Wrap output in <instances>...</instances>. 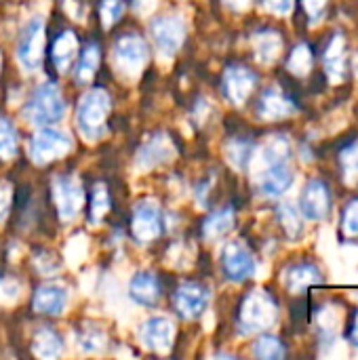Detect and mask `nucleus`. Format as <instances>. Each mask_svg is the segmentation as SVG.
Returning <instances> with one entry per match:
<instances>
[{
	"label": "nucleus",
	"mask_w": 358,
	"mask_h": 360,
	"mask_svg": "<svg viewBox=\"0 0 358 360\" xmlns=\"http://www.w3.org/2000/svg\"><path fill=\"white\" fill-rule=\"evenodd\" d=\"M139 340L143 348L154 352H169L175 340V325L167 316H152L139 329Z\"/></svg>",
	"instance_id": "nucleus-10"
},
{
	"label": "nucleus",
	"mask_w": 358,
	"mask_h": 360,
	"mask_svg": "<svg viewBox=\"0 0 358 360\" xmlns=\"http://www.w3.org/2000/svg\"><path fill=\"white\" fill-rule=\"evenodd\" d=\"M150 34H152V38H154L156 49L160 51V55L173 57L179 51V46L184 44L186 23H184L181 17H175V15L158 17V19L152 21Z\"/></svg>",
	"instance_id": "nucleus-7"
},
{
	"label": "nucleus",
	"mask_w": 358,
	"mask_h": 360,
	"mask_svg": "<svg viewBox=\"0 0 358 360\" xmlns=\"http://www.w3.org/2000/svg\"><path fill=\"white\" fill-rule=\"evenodd\" d=\"M344 65H346V59H344V38L338 34V36H333V40L329 42V46L325 51V70H327L331 80H342Z\"/></svg>",
	"instance_id": "nucleus-24"
},
{
	"label": "nucleus",
	"mask_w": 358,
	"mask_h": 360,
	"mask_svg": "<svg viewBox=\"0 0 358 360\" xmlns=\"http://www.w3.org/2000/svg\"><path fill=\"white\" fill-rule=\"evenodd\" d=\"M34 354L40 356V359H57L63 350V342L61 338L49 329V327H42L36 335H34V346H32Z\"/></svg>",
	"instance_id": "nucleus-23"
},
{
	"label": "nucleus",
	"mask_w": 358,
	"mask_h": 360,
	"mask_svg": "<svg viewBox=\"0 0 358 360\" xmlns=\"http://www.w3.org/2000/svg\"><path fill=\"white\" fill-rule=\"evenodd\" d=\"M342 226H344V232L348 236H358V200H350L346 205Z\"/></svg>",
	"instance_id": "nucleus-37"
},
{
	"label": "nucleus",
	"mask_w": 358,
	"mask_h": 360,
	"mask_svg": "<svg viewBox=\"0 0 358 360\" xmlns=\"http://www.w3.org/2000/svg\"><path fill=\"white\" fill-rule=\"evenodd\" d=\"M80 348L84 350V352H97L101 346H103V342H106V335L101 333V331H97V329H93V327H84V331L80 333Z\"/></svg>",
	"instance_id": "nucleus-36"
},
{
	"label": "nucleus",
	"mask_w": 358,
	"mask_h": 360,
	"mask_svg": "<svg viewBox=\"0 0 358 360\" xmlns=\"http://www.w3.org/2000/svg\"><path fill=\"white\" fill-rule=\"evenodd\" d=\"M0 65H2V61H0Z\"/></svg>",
	"instance_id": "nucleus-46"
},
{
	"label": "nucleus",
	"mask_w": 358,
	"mask_h": 360,
	"mask_svg": "<svg viewBox=\"0 0 358 360\" xmlns=\"http://www.w3.org/2000/svg\"><path fill=\"white\" fill-rule=\"evenodd\" d=\"M72 150V137L61 129H40L30 141V156L36 165H46Z\"/></svg>",
	"instance_id": "nucleus-5"
},
{
	"label": "nucleus",
	"mask_w": 358,
	"mask_h": 360,
	"mask_svg": "<svg viewBox=\"0 0 358 360\" xmlns=\"http://www.w3.org/2000/svg\"><path fill=\"white\" fill-rule=\"evenodd\" d=\"M287 68L295 74V76H306L312 70V51L308 44H298L291 51V57L287 61Z\"/></svg>",
	"instance_id": "nucleus-29"
},
{
	"label": "nucleus",
	"mask_w": 358,
	"mask_h": 360,
	"mask_svg": "<svg viewBox=\"0 0 358 360\" xmlns=\"http://www.w3.org/2000/svg\"><path fill=\"white\" fill-rule=\"evenodd\" d=\"M222 268H224V274L232 283H243L249 276H253V272H255V259H253L251 251L243 243L232 240L222 251Z\"/></svg>",
	"instance_id": "nucleus-9"
},
{
	"label": "nucleus",
	"mask_w": 358,
	"mask_h": 360,
	"mask_svg": "<svg viewBox=\"0 0 358 360\" xmlns=\"http://www.w3.org/2000/svg\"><path fill=\"white\" fill-rule=\"evenodd\" d=\"M209 300H211L209 291L198 283H184L175 291V308L186 321H194L203 316L205 310L209 308Z\"/></svg>",
	"instance_id": "nucleus-12"
},
{
	"label": "nucleus",
	"mask_w": 358,
	"mask_h": 360,
	"mask_svg": "<svg viewBox=\"0 0 358 360\" xmlns=\"http://www.w3.org/2000/svg\"><path fill=\"white\" fill-rule=\"evenodd\" d=\"M331 207V196H329V188L321 181V179H310L300 196V211L306 219L310 221H319L323 217H327Z\"/></svg>",
	"instance_id": "nucleus-13"
},
{
	"label": "nucleus",
	"mask_w": 358,
	"mask_h": 360,
	"mask_svg": "<svg viewBox=\"0 0 358 360\" xmlns=\"http://www.w3.org/2000/svg\"><path fill=\"white\" fill-rule=\"evenodd\" d=\"M226 4L232 6V8H236V11H245L251 4V0H226Z\"/></svg>",
	"instance_id": "nucleus-43"
},
{
	"label": "nucleus",
	"mask_w": 358,
	"mask_h": 360,
	"mask_svg": "<svg viewBox=\"0 0 358 360\" xmlns=\"http://www.w3.org/2000/svg\"><path fill=\"white\" fill-rule=\"evenodd\" d=\"M76 51H78V42L74 32H63L57 36V40L51 46V61L57 68V72L65 74L70 70V65L76 59Z\"/></svg>",
	"instance_id": "nucleus-19"
},
{
	"label": "nucleus",
	"mask_w": 358,
	"mask_h": 360,
	"mask_svg": "<svg viewBox=\"0 0 358 360\" xmlns=\"http://www.w3.org/2000/svg\"><path fill=\"white\" fill-rule=\"evenodd\" d=\"M285 283L293 293H300V291L310 289L312 285H319L321 283V272L310 264H300V266H293V268L287 270Z\"/></svg>",
	"instance_id": "nucleus-21"
},
{
	"label": "nucleus",
	"mask_w": 358,
	"mask_h": 360,
	"mask_svg": "<svg viewBox=\"0 0 358 360\" xmlns=\"http://www.w3.org/2000/svg\"><path fill=\"white\" fill-rule=\"evenodd\" d=\"M264 4L276 15H287L293 6V0H264Z\"/></svg>",
	"instance_id": "nucleus-40"
},
{
	"label": "nucleus",
	"mask_w": 358,
	"mask_h": 360,
	"mask_svg": "<svg viewBox=\"0 0 358 360\" xmlns=\"http://www.w3.org/2000/svg\"><path fill=\"white\" fill-rule=\"evenodd\" d=\"M122 11H124V4L120 0H103L101 6H99V15H101L103 27H112L120 19Z\"/></svg>",
	"instance_id": "nucleus-35"
},
{
	"label": "nucleus",
	"mask_w": 358,
	"mask_h": 360,
	"mask_svg": "<svg viewBox=\"0 0 358 360\" xmlns=\"http://www.w3.org/2000/svg\"><path fill=\"white\" fill-rule=\"evenodd\" d=\"M340 162H342V169H344V177L348 184H354L358 181V141L350 143L348 148L342 150L340 154Z\"/></svg>",
	"instance_id": "nucleus-32"
},
{
	"label": "nucleus",
	"mask_w": 358,
	"mask_h": 360,
	"mask_svg": "<svg viewBox=\"0 0 358 360\" xmlns=\"http://www.w3.org/2000/svg\"><path fill=\"white\" fill-rule=\"evenodd\" d=\"M68 300H70V293H68V289L63 285L49 283V285H42V287L36 289L32 306L40 314L59 316V314H63V310L68 306Z\"/></svg>",
	"instance_id": "nucleus-16"
},
{
	"label": "nucleus",
	"mask_w": 358,
	"mask_h": 360,
	"mask_svg": "<svg viewBox=\"0 0 358 360\" xmlns=\"http://www.w3.org/2000/svg\"><path fill=\"white\" fill-rule=\"evenodd\" d=\"M131 230L135 240L139 243H152L154 238L160 236L162 230V219H160V211L154 202L143 200L135 207L133 211V219H131Z\"/></svg>",
	"instance_id": "nucleus-11"
},
{
	"label": "nucleus",
	"mask_w": 358,
	"mask_h": 360,
	"mask_svg": "<svg viewBox=\"0 0 358 360\" xmlns=\"http://www.w3.org/2000/svg\"><path fill=\"white\" fill-rule=\"evenodd\" d=\"M232 226H234V211L232 209L217 211V213L209 215L207 221L203 224V236L207 240H215V238L224 236L226 232H230Z\"/></svg>",
	"instance_id": "nucleus-25"
},
{
	"label": "nucleus",
	"mask_w": 358,
	"mask_h": 360,
	"mask_svg": "<svg viewBox=\"0 0 358 360\" xmlns=\"http://www.w3.org/2000/svg\"><path fill=\"white\" fill-rule=\"evenodd\" d=\"M154 4H156V0H135V11L141 13V15H146V13L152 11Z\"/></svg>",
	"instance_id": "nucleus-42"
},
{
	"label": "nucleus",
	"mask_w": 358,
	"mask_h": 360,
	"mask_svg": "<svg viewBox=\"0 0 358 360\" xmlns=\"http://www.w3.org/2000/svg\"><path fill=\"white\" fill-rule=\"evenodd\" d=\"M129 295L135 304L152 308L160 300V285L152 272H137L129 283Z\"/></svg>",
	"instance_id": "nucleus-17"
},
{
	"label": "nucleus",
	"mask_w": 358,
	"mask_h": 360,
	"mask_svg": "<svg viewBox=\"0 0 358 360\" xmlns=\"http://www.w3.org/2000/svg\"><path fill=\"white\" fill-rule=\"evenodd\" d=\"M173 156H175L173 141L165 133H158L139 148L135 162H137L139 169H154V167H158L162 162H169Z\"/></svg>",
	"instance_id": "nucleus-15"
},
{
	"label": "nucleus",
	"mask_w": 358,
	"mask_h": 360,
	"mask_svg": "<svg viewBox=\"0 0 358 360\" xmlns=\"http://www.w3.org/2000/svg\"><path fill=\"white\" fill-rule=\"evenodd\" d=\"M279 219H281V226L285 228V232L289 234V238H295L302 232V219H300L298 209H293V205H281Z\"/></svg>",
	"instance_id": "nucleus-33"
},
{
	"label": "nucleus",
	"mask_w": 358,
	"mask_h": 360,
	"mask_svg": "<svg viewBox=\"0 0 358 360\" xmlns=\"http://www.w3.org/2000/svg\"><path fill=\"white\" fill-rule=\"evenodd\" d=\"M19 283L13 278H2L0 281V304H15L19 297Z\"/></svg>",
	"instance_id": "nucleus-38"
},
{
	"label": "nucleus",
	"mask_w": 358,
	"mask_h": 360,
	"mask_svg": "<svg viewBox=\"0 0 358 360\" xmlns=\"http://www.w3.org/2000/svg\"><path fill=\"white\" fill-rule=\"evenodd\" d=\"M257 112L262 118L266 120H279L285 118L293 112V103L276 89H268L262 97H260V105Z\"/></svg>",
	"instance_id": "nucleus-20"
},
{
	"label": "nucleus",
	"mask_w": 358,
	"mask_h": 360,
	"mask_svg": "<svg viewBox=\"0 0 358 360\" xmlns=\"http://www.w3.org/2000/svg\"><path fill=\"white\" fill-rule=\"evenodd\" d=\"M291 154V146L287 141V137H272L264 148H262V154H260V162L264 167H270V165H276V162H285Z\"/></svg>",
	"instance_id": "nucleus-26"
},
{
	"label": "nucleus",
	"mask_w": 358,
	"mask_h": 360,
	"mask_svg": "<svg viewBox=\"0 0 358 360\" xmlns=\"http://www.w3.org/2000/svg\"><path fill=\"white\" fill-rule=\"evenodd\" d=\"M53 198H55L59 217L63 221H70L80 213L82 202H84V192L76 177L61 175L53 181Z\"/></svg>",
	"instance_id": "nucleus-8"
},
{
	"label": "nucleus",
	"mask_w": 358,
	"mask_h": 360,
	"mask_svg": "<svg viewBox=\"0 0 358 360\" xmlns=\"http://www.w3.org/2000/svg\"><path fill=\"white\" fill-rule=\"evenodd\" d=\"M23 114L34 127H46V124L59 122L65 114V103L57 84L53 82L40 84L27 99Z\"/></svg>",
	"instance_id": "nucleus-2"
},
{
	"label": "nucleus",
	"mask_w": 358,
	"mask_h": 360,
	"mask_svg": "<svg viewBox=\"0 0 358 360\" xmlns=\"http://www.w3.org/2000/svg\"><path fill=\"white\" fill-rule=\"evenodd\" d=\"M17 129L8 118L0 116V158H13L17 154Z\"/></svg>",
	"instance_id": "nucleus-28"
},
{
	"label": "nucleus",
	"mask_w": 358,
	"mask_h": 360,
	"mask_svg": "<svg viewBox=\"0 0 358 360\" xmlns=\"http://www.w3.org/2000/svg\"><path fill=\"white\" fill-rule=\"evenodd\" d=\"M357 65H358V57H357Z\"/></svg>",
	"instance_id": "nucleus-45"
},
{
	"label": "nucleus",
	"mask_w": 358,
	"mask_h": 360,
	"mask_svg": "<svg viewBox=\"0 0 358 360\" xmlns=\"http://www.w3.org/2000/svg\"><path fill=\"white\" fill-rule=\"evenodd\" d=\"M276 321V304L266 291H253L247 295L241 308L243 333H255L272 327Z\"/></svg>",
	"instance_id": "nucleus-4"
},
{
	"label": "nucleus",
	"mask_w": 358,
	"mask_h": 360,
	"mask_svg": "<svg viewBox=\"0 0 358 360\" xmlns=\"http://www.w3.org/2000/svg\"><path fill=\"white\" fill-rule=\"evenodd\" d=\"M325 4H327V0H304V6L310 17H319L323 13Z\"/></svg>",
	"instance_id": "nucleus-41"
},
{
	"label": "nucleus",
	"mask_w": 358,
	"mask_h": 360,
	"mask_svg": "<svg viewBox=\"0 0 358 360\" xmlns=\"http://www.w3.org/2000/svg\"><path fill=\"white\" fill-rule=\"evenodd\" d=\"M112 55H114V63H116L118 72H122L127 76L141 74V70L146 68V63L150 59V51H148L146 40H141L135 34H127V36L118 38Z\"/></svg>",
	"instance_id": "nucleus-6"
},
{
	"label": "nucleus",
	"mask_w": 358,
	"mask_h": 360,
	"mask_svg": "<svg viewBox=\"0 0 358 360\" xmlns=\"http://www.w3.org/2000/svg\"><path fill=\"white\" fill-rule=\"evenodd\" d=\"M291 184H293V173L287 167V162L270 165L260 175V190L266 196H281L283 192L289 190Z\"/></svg>",
	"instance_id": "nucleus-18"
},
{
	"label": "nucleus",
	"mask_w": 358,
	"mask_h": 360,
	"mask_svg": "<svg viewBox=\"0 0 358 360\" xmlns=\"http://www.w3.org/2000/svg\"><path fill=\"white\" fill-rule=\"evenodd\" d=\"M253 354H255L257 359L276 360L285 356V348H283V344H281V340H279V338L264 335V338H260V340L255 342V346H253Z\"/></svg>",
	"instance_id": "nucleus-30"
},
{
	"label": "nucleus",
	"mask_w": 358,
	"mask_h": 360,
	"mask_svg": "<svg viewBox=\"0 0 358 360\" xmlns=\"http://www.w3.org/2000/svg\"><path fill=\"white\" fill-rule=\"evenodd\" d=\"M255 82H257V78L251 70H247L243 65H232L224 74V93L232 103L241 105L251 95Z\"/></svg>",
	"instance_id": "nucleus-14"
},
{
	"label": "nucleus",
	"mask_w": 358,
	"mask_h": 360,
	"mask_svg": "<svg viewBox=\"0 0 358 360\" xmlns=\"http://www.w3.org/2000/svg\"><path fill=\"white\" fill-rule=\"evenodd\" d=\"M253 46H255V55L262 63H272L279 53H281V36L272 30H264V32H257L255 38H253Z\"/></svg>",
	"instance_id": "nucleus-22"
},
{
	"label": "nucleus",
	"mask_w": 358,
	"mask_h": 360,
	"mask_svg": "<svg viewBox=\"0 0 358 360\" xmlns=\"http://www.w3.org/2000/svg\"><path fill=\"white\" fill-rule=\"evenodd\" d=\"M11 198H13V194H11V186H8V184H0V224H2V221L6 219V215H8Z\"/></svg>",
	"instance_id": "nucleus-39"
},
{
	"label": "nucleus",
	"mask_w": 358,
	"mask_h": 360,
	"mask_svg": "<svg viewBox=\"0 0 358 360\" xmlns=\"http://www.w3.org/2000/svg\"><path fill=\"white\" fill-rule=\"evenodd\" d=\"M42 53H44V19L40 15H34L19 30L17 59L27 72H32L40 68Z\"/></svg>",
	"instance_id": "nucleus-3"
},
{
	"label": "nucleus",
	"mask_w": 358,
	"mask_h": 360,
	"mask_svg": "<svg viewBox=\"0 0 358 360\" xmlns=\"http://www.w3.org/2000/svg\"><path fill=\"white\" fill-rule=\"evenodd\" d=\"M110 114V95L106 89H91L82 95L76 110V124L84 139L97 141L106 133V120Z\"/></svg>",
	"instance_id": "nucleus-1"
},
{
	"label": "nucleus",
	"mask_w": 358,
	"mask_h": 360,
	"mask_svg": "<svg viewBox=\"0 0 358 360\" xmlns=\"http://www.w3.org/2000/svg\"><path fill=\"white\" fill-rule=\"evenodd\" d=\"M99 57H101L99 46H97L95 42L87 44V49L82 51V57H80V61H78V68H76V80H78L80 84L89 82V80L95 76L97 65H99Z\"/></svg>",
	"instance_id": "nucleus-27"
},
{
	"label": "nucleus",
	"mask_w": 358,
	"mask_h": 360,
	"mask_svg": "<svg viewBox=\"0 0 358 360\" xmlns=\"http://www.w3.org/2000/svg\"><path fill=\"white\" fill-rule=\"evenodd\" d=\"M226 152H228V160L236 169H245L249 165L251 156H253V146L249 141H245V139H234V141L228 143Z\"/></svg>",
	"instance_id": "nucleus-31"
},
{
	"label": "nucleus",
	"mask_w": 358,
	"mask_h": 360,
	"mask_svg": "<svg viewBox=\"0 0 358 360\" xmlns=\"http://www.w3.org/2000/svg\"><path fill=\"white\" fill-rule=\"evenodd\" d=\"M350 340H352V344L358 348V312L357 316H354V323H352V331H350Z\"/></svg>",
	"instance_id": "nucleus-44"
},
{
	"label": "nucleus",
	"mask_w": 358,
	"mask_h": 360,
	"mask_svg": "<svg viewBox=\"0 0 358 360\" xmlns=\"http://www.w3.org/2000/svg\"><path fill=\"white\" fill-rule=\"evenodd\" d=\"M108 209H110V196H108L106 186H95L91 194V221L97 224L99 219H103Z\"/></svg>",
	"instance_id": "nucleus-34"
}]
</instances>
